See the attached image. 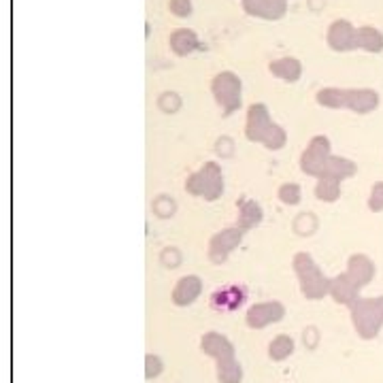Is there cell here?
Masks as SVG:
<instances>
[{
	"mask_svg": "<svg viewBox=\"0 0 383 383\" xmlns=\"http://www.w3.org/2000/svg\"><path fill=\"white\" fill-rule=\"evenodd\" d=\"M354 311V324L362 339H373L383 326V298H369V300H356L352 305Z\"/></svg>",
	"mask_w": 383,
	"mask_h": 383,
	"instance_id": "cell-1",
	"label": "cell"
},
{
	"mask_svg": "<svg viewBox=\"0 0 383 383\" xmlns=\"http://www.w3.org/2000/svg\"><path fill=\"white\" fill-rule=\"evenodd\" d=\"M245 300H247V290L243 285L230 283V285L217 288L211 294V309L228 313V311H236L238 307H243Z\"/></svg>",
	"mask_w": 383,
	"mask_h": 383,
	"instance_id": "cell-2",
	"label": "cell"
},
{
	"mask_svg": "<svg viewBox=\"0 0 383 383\" xmlns=\"http://www.w3.org/2000/svg\"><path fill=\"white\" fill-rule=\"evenodd\" d=\"M283 318V307L279 303H264V305H256L249 313H247V324L251 328H264L271 322H277Z\"/></svg>",
	"mask_w": 383,
	"mask_h": 383,
	"instance_id": "cell-3",
	"label": "cell"
},
{
	"mask_svg": "<svg viewBox=\"0 0 383 383\" xmlns=\"http://www.w3.org/2000/svg\"><path fill=\"white\" fill-rule=\"evenodd\" d=\"M202 350H204L209 356L217 358L219 362H221V360H232V358H234V350H232V345H230L224 337H219V335H206V337L202 339Z\"/></svg>",
	"mask_w": 383,
	"mask_h": 383,
	"instance_id": "cell-4",
	"label": "cell"
},
{
	"mask_svg": "<svg viewBox=\"0 0 383 383\" xmlns=\"http://www.w3.org/2000/svg\"><path fill=\"white\" fill-rule=\"evenodd\" d=\"M198 292H200V283L190 277V279H186V281H182V283L177 285V290H175V303H177V305H190L192 300L198 296Z\"/></svg>",
	"mask_w": 383,
	"mask_h": 383,
	"instance_id": "cell-5",
	"label": "cell"
},
{
	"mask_svg": "<svg viewBox=\"0 0 383 383\" xmlns=\"http://www.w3.org/2000/svg\"><path fill=\"white\" fill-rule=\"evenodd\" d=\"M332 294L339 303H356V296H358V285L356 283H350L347 279H341L332 285Z\"/></svg>",
	"mask_w": 383,
	"mask_h": 383,
	"instance_id": "cell-6",
	"label": "cell"
},
{
	"mask_svg": "<svg viewBox=\"0 0 383 383\" xmlns=\"http://www.w3.org/2000/svg\"><path fill=\"white\" fill-rule=\"evenodd\" d=\"M217 375H219V382L221 383H238L241 382V367L234 362V358L232 360H221Z\"/></svg>",
	"mask_w": 383,
	"mask_h": 383,
	"instance_id": "cell-7",
	"label": "cell"
},
{
	"mask_svg": "<svg viewBox=\"0 0 383 383\" xmlns=\"http://www.w3.org/2000/svg\"><path fill=\"white\" fill-rule=\"evenodd\" d=\"M292 352H294V343H292L290 337H277V339L271 343V350H268V354H271L273 360H283V358H288Z\"/></svg>",
	"mask_w": 383,
	"mask_h": 383,
	"instance_id": "cell-8",
	"label": "cell"
},
{
	"mask_svg": "<svg viewBox=\"0 0 383 383\" xmlns=\"http://www.w3.org/2000/svg\"><path fill=\"white\" fill-rule=\"evenodd\" d=\"M356 260H358V264H356V262L352 264V275H356V277H354V283L360 288V285H364V283L371 281L373 266L367 262V258H356Z\"/></svg>",
	"mask_w": 383,
	"mask_h": 383,
	"instance_id": "cell-9",
	"label": "cell"
},
{
	"mask_svg": "<svg viewBox=\"0 0 383 383\" xmlns=\"http://www.w3.org/2000/svg\"><path fill=\"white\" fill-rule=\"evenodd\" d=\"M162 371V362L158 356H147V377H156L158 373Z\"/></svg>",
	"mask_w": 383,
	"mask_h": 383,
	"instance_id": "cell-10",
	"label": "cell"
}]
</instances>
